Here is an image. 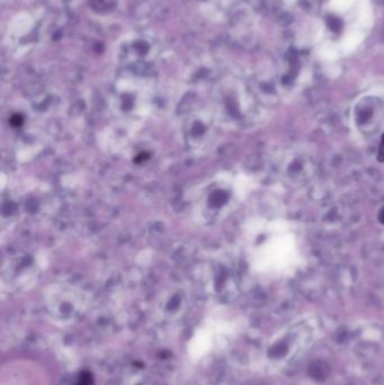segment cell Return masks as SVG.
I'll return each mask as SVG.
<instances>
[{"label":"cell","mask_w":384,"mask_h":385,"mask_svg":"<svg viewBox=\"0 0 384 385\" xmlns=\"http://www.w3.org/2000/svg\"><path fill=\"white\" fill-rule=\"evenodd\" d=\"M350 124L359 139H373L384 126V92L369 90L351 105Z\"/></svg>","instance_id":"1"},{"label":"cell","mask_w":384,"mask_h":385,"mask_svg":"<svg viewBox=\"0 0 384 385\" xmlns=\"http://www.w3.org/2000/svg\"><path fill=\"white\" fill-rule=\"evenodd\" d=\"M275 169L280 180L290 186H302L313 177L316 162L313 155L302 149H288L276 157Z\"/></svg>","instance_id":"2"},{"label":"cell","mask_w":384,"mask_h":385,"mask_svg":"<svg viewBox=\"0 0 384 385\" xmlns=\"http://www.w3.org/2000/svg\"><path fill=\"white\" fill-rule=\"evenodd\" d=\"M298 248L293 233L281 229L262 247L261 264L266 270H285L294 263Z\"/></svg>","instance_id":"3"},{"label":"cell","mask_w":384,"mask_h":385,"mask_svg":"<svg viewBox=\"0 0 384 385\" xmlns=\"http://www.w3.org/2000/svg\"><path fill=\"white\" fill-rule=\"evenodd\" d=\"M75 385H94V378L89 372H81L77 377Z\"/></svg>","instance_id":"4"}]
</instances>
